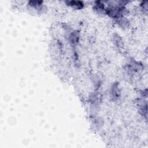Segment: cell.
Segmentation results:
<instances>
[{
  "label": "cell",
  "instance_id": "obj_2",
  "mask_svg": "<svg viewBox=\"0 0 148 148\" xmlns=\"http://www.w3.org/2000/svg\"><path fill=\"white\" fill-rule=\"evenodd\" d=\"M67 3V5L71 6L72 8L76 9H80L83 8L84 4L81 1H70L66 2Z\"/></svg>",
  "mask_w": 148,
  "mask_h": 148
},
{
  "label": "cell",
  "instance_id": "obj_1",
  "mask_svg": "<svg viewBox=\"0 0 148 148\" xmlns=\"http://www.w3.org/2000/svg\"><path fill=\"white\" fill-rule=\"evenodd\" d=\"M79 40V32L78 31H74L69 35V41L71 45L75 46Z\"/></svg>",
  "mask_w": 148,
  "mask_h": 148
},
{
  "label": "cell",
  "instance_id": "obj_3",
  "mask_svg": "<svg viewBox=\"0 0 148 148\" xmlns=\"http://www.w3.org/2000/svg\"><path fill=\"white\" fill-rule=\"evenodd\" d=\"M112 97L116 99L118 98L120 95V91L117 86V84H114L113 85L112 88Z\"/></svg>",
  "mask_w": 148,
  "mask_h": 148
}]
</instances>
